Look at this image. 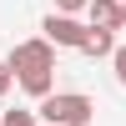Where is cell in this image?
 I'll use <instances>...</instances> for the list:
<instances>
[{"label":"cell","mask_w":126,"mask_h":126,"mask_svg":"<svg viewBox=\"0 0 126 126\" xmlns=\"http://www.w3.org/2000/svg\"><path fill=\"white\" fill-rule=\"evenodd\" d=\"M91 0H56V10H66V15H76V10H86Z\"/></svg>","instance_id":"cell-10"},{"label":"cell","mask_w":126,"mask_h":126,"mask_svg":"<svg viewBox=\"0 0 126 126\" xmlns=\"http://www.w3.org/2000/svg\"><path fill=\"white\" fill-rule=\"evenodd\" d=\"M5 66L15 71V76H30V71H56V46H50L46 35H35V40H20V46H10Z\"/></svg>","instance_id":"cell-2"},{"label":"cell","mask_w":126,"mask_h":126,"mask_svg":"<svg viewBox=\"0 0 126 126\" xmlns=\"http://www.w3.org/2000/svg\"><path fill=\"white\" fill-rule=\"evenodd\" d=\"M81 56H91V61L116 56V35H111V30H101V25H91V30H86V40H81Z\"/></svg>","instance_id":"cell-5"},{"label":"cell","mask_w":126,"mask_h":126,"mask_svg":"<svg viewBox=\"0 0 126 126\" xmlns=\"http://www.w3.org/2000/svg\"><path fill=\"white\" fill-rule=\"evenodd\" d=\"M0 126H40V116H35V111H25V106H15V111L0 116Z\"/></svg>","instance_id":"cell-7"},{"label":"cell","mask_w":126,"mask_h":126,"mask_svg":"<svg viewBox=\"0 0 126 126\" xmlns=\"http://www.w3.org/2000/svg\"><path fill=\"white\" fill-rule=\"evenodd\" d=\"M35 116L46 121V126H91L96 101H91L86 91H50V96H40Z\"/></svg>","instance_id":"cell-1"},{"label":"cell","mask_w":126,"mask_h":126,"mask_svg":"<svg viewBox=\"0 0 126 126\" xmlns=\"http://www.w3.org/2000/svg\"><path fill=\"white\" fill-rule=\"evenodd\" d=\"M10 81H15V71H10L5 61H0V101H5V91H10Z\"/></svg>","instance_id":"cell-9"},{"label":"cell","mask_w":126,"mask_h":126,"mask_svg":"<svg viewBox=\"0 0 126 126\" xmlns=\"http://www.w3.org/2000/svg\"><path fill=\"white\" fill-rule=\"evenodd\" d=\"M20 86H25V96H50V91H56V71H30V76H15Z\"/></svg>","instance_id":"cell-6"},{"label":"cell","mask_w":126,"mask_h":126,"mask_svg":"<svg viewBox=\"0 0 126 126\" xmlns=\"http://www.w3.org/2000/svg\"><path fill=\"white\" fill-rule=\"evenodd\" d=\"M121 5H126V0H121Z\"/></svg>","instance_id":"cell-11"},{"label":"cell","mask_w":126,"mask_h":126,"mask_svg":"<svg viewBox=\"0 0 126 126\" xmlns=\"http://www.w3.org/2000/svg\"><path fill=\"white\" fill-rule=\"evenodd\" d=\"M40 30H46V40H50V46L81 50V40H86V30H91V25H81V20H76V15H66V10H50Z\"/></svg>","instance_id":"cell-3"},{"label":"cell","mask_w":126,"mask_h":126,"mask_svg":"<svg viewBox=\"0 0 126 126\" xmlns=\"http://www.w3.org/2000/svg\"><path fill=\"white\" fill-rule=\"evenodd\" d=\"M91 25H101V30H121L126 25V5L121 0H91Z\"/></svg>","instance_id":"cell-4"},{"label":"cell","mask_w":126,"mask_h":126,"mask_svg":"<svg viewBox=\"0 0 126 126\" xmlns=\"http://www.w3.org/2000/svg\"><path fill=\"white\" fill-rule=\"evenodd\" d=\"M111 66H116V81L126 86V46H116V56H111Z\"/></svg>","instance_id":"cell-8"}]
</instances>
